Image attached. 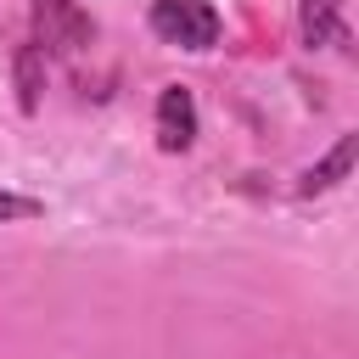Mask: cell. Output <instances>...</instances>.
<instances>
[{"label":"cell","instance_id":"5","mask_svg":"<svg viewBox=\"0 0 359 359\" xmlns=\"http://www.w3.org/2000/svg\"><path fill=\"white\" fill-rule=\"evenodd\" d=\"M353 157H359V135H342L314 168H303V180H297V196H325V191H337L348 174H353Z\"/></svg>","mask_w":359,"mask_h":359},{"label":"cell","instance_id":"1","mask_svg":"<svg viewBox=\"0 0 359 359\" xmlns=\"http://www.w3.org/2000/svg\"><path fill=\"white\" fill-rule=\"evenodd\" d=\"M146 22H151V34L163 45H180V50H213L219 28H224L208 0H151Z\"/></svg>","mask_w":359,"mask_h":359},{"label":"cell","instance_id":"7","mask_svg":"<svg viewBox=\"0 0 359 359\" xmlns=\"http://www.w3.org/2000/svg\"><path fill=\"white\" fill-rule=\"evenodd\" d=\"M39 213H45V202H39V196L0 191V224H11V219H39Z\"/></svg>","mask_w":359,"mask_h":359},{"label":"cell","instance_id":"4","mask_svg":"<svg viewBox=\"0 0 359 359\" xmlns=\"http://www.w3.org/2000/svg\"><path fill=\"white\" fill-rule=\"evenodd\" d=\"M348 0H303L297 6V34L309 50H348V22H342Z\"/></svg>","mask_w":359,"mask_h":359},{"label":"cell","instance_id":"6","mask_svg":"<svg viewBox=\"0 0 359 359\" xmlns=\"http://www.w3.org/2000/svg\"><path fill=\"white\" fill-rule=\"evenodd\" d=\"M39 90H45V56H39V45H22L17 50V107L34 112L39 107Z\"/></svg>","mask_w":359,"mask_h":359},{"label":"cell","instance_id":"3","mask_svg":"<svg viewBox=\"0 0 359 359\" xmlns=\"http://www.w3.org/2000/svg\"><path fill=\"white\" fill-rule=\"evenodd\" d=\"M196 95L185 84H163L157 95V146L163 151H191L196 146Z\"/></svg>","mask_w":359,"mask_h":359},{"label":"cell","instance_id":"2","mask_svg":"<svg viewBox=\"0 0 359 359\" xmlns=\"http://www.w3.org/2000/svg\"><path fill=\"white\" fill-rule=\"evenodd\" d=\"M95 39V22L79 0H34V45L39 56H73Z\"/></svg>","mask_w":359,"mask_h":359}]
</instances>
